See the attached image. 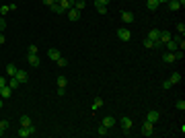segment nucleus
Here are the masks:
<instances>
[{
  "label": "nucleus",
  "mask_w": 185,
  "mask_h": 138,
  "mask_svg": "<svg viewBox=\"0 0 185 138\" xmlns=\"http://www.w3.org/2000/svg\"><path fill=\"white\" fill-rule=\"evenodd\" d=\"M17 80H19V83H27V79H29V72H27V70H17Z\"/></svg>",
  "instance_id": "nucleus-6"
},
{
  "label": "nucleus",
  "mask_w": 185,
  "mask_h": 138,
  "mask_svg": "<svg viewBox=\"0 0 185 138\" xmlns=\"http://www.w3.org/2000/svg\"><path fill=\"white\" fill-rule=\"evenodd\" d=\"M103 126H105V128H113V126H115V118H113V115H107V118L103 120Z\"/></svg>",
  "instance_id": "nucleus-12"
},
{
  "label": "nucleus",
  "mask_w": 185,
  "mask_h": 138,
  "mask_svg": "<svg viewBox=\"0 0 185 138\" xmlns=\"http://www.w3.org/2000/svg\"><path fill=\"white\" fill-rule=\"evenodd\" d=\"M158 39H161L162 43H167V41L171 39V33H169V31H161V37H158Z\"/></svg>",
  "instance_id": "nucleus-25"
},
{
  "label": "nucleus",
  "mask_w": 185,
  "mask_h": 138,
  "mask_svg": "<svg viewBox=\"0 0 185 138\" xmlns=\"http://www.w3.org/2000/svg\"><path fill=\"white\" fill-rule=\"evenodd\" d=\"M144 48H148V49H150V48H154V41L146 37V39H144Z\"/></svg>",
  "instance_id": "nucleus-33"
},
{
  "label": "nucleus",
  "mask_w": 185,
  "mask_h": 138,
  "mask_svg": "<svg viewBox=\"0 0 185 138\" xmlns=\"http://www.w3.org/2000/svg\"><path fill=\"white\" fill-rule=\"evenodd\" d=\"M173 56H175V60H183V49H179V48H177L175 52H173Z\"/></svg>",
  "instance_id": "nucleus-30"
},
{
  "label": "nucleus",
  "mask_w": 185,
  "mask_h": 138,
  "mask_svg": "<svg viewBox=\"0 0 185 138\" xmlns=\"http://www.w3.org/2000/svg\"><path fill=\"white\" fill-rule=\"evenodd\" d=\"M167 2H169V0H158V4H167Z\"/></svg>",
  "instance_id": "nucleus-44"
},
{
  "label": "nucleus",
  "mask_w": 185,
  "mask_h": 138,
  "mask_svg": "<svg viewBox=\"0 0 185 138\" xmlns=\"http://www.w3.org/2000/svg\"><path fill=\"white\" fill-rule=\"evenodd\" d=\"M48 56H49V60L58 62V58H60L62 54H60V49H54V48H52V49H48Z\"/></svg>",
  "instance_id": "nucleus-9"
},
{
  "label": "nucleus",
  "mask_w": 185,
  "mask_h": 138,
  "mask_svg": "<svg viewBox=\"0 0 185 138\" xmlns=\"http://www.w3.org/2000/svg\"><path fill=\"white\" fill-rule=\"evenodd\" d=\"M33 132H35V126H33V124H31V126H21V128L17 130L19 138H27V136H31Z\"/></svg>",
  "instance_id": "nucleus-1"
},
{
  "label": "nucleus",
  "mask_w": 185,
  "mask_h": 138,
  "mask_svg": "<svg viewBox=\"0 0 185 138\" xmlns=\"http://www.w3.org/2000/svg\"><path fill=\"white\" fill-rule=\"evenodd\" d=\"M17 70H19V68H17L15 64H6V74H8V76H15Z\"/></svg>",
  "instance_id": "nucleus-18"
},
{
  "label": "nucleus",
  "mask_w": 185,
  "mask_h": 138,
  "mask_svg": "<svg viewBox=\"0 0 185 138\" xmlns=\"http://www.w3.org/2000/svg\"><path fill=\"white\" fill-rule=\"evenodd\" d=\"M8 128H10V124L6 122V120H2V122H0V136H2V134H4Z\"/></svg>",
  "instance_id": "nucleus-23"
},
{
  "label": "nucleus",
  "mask_w": 185,
  "mask_h": 138,
  "mask_svg": "<svg viewBox=\"0 0 185 138\" xmlns=\"http://www.w3.org/2000/svg\"><path fill=\"white\" fill-rule=\"evenodd\" d=\"M177 31L183 35V33H185V25H183V23H179V25H177Z\"/></svg>",
  "instance_id": "nucleus-37"
},
{
  "label": "nucleus",
  "mask_w": 185,
  "mask_h": 138,
  "mask_svg": "<svg viewBox=\"0 0 185 138\" xmlns=\"http://www.w3.org/2000/svg\"><path fill=\"white\" fill-rule=\"evenodd\" d=\"M146 6L148 10H156L158 8V0H146Z\"/></svg>",
  "instance_id": "nucleus-22"
},
{
  "label": "nucleus",
  "mask_w": 185,
  "mask_h": 138,
  "mask_svg": "<svg viewBox=\"0 0 185 138\" xmlns=\"http://www.w3.org/2000/svg\"><path fill=\"white\" fill-rule=\"evenodd\" d=\"M171 87H173V84H171V83H169V80H165V83H162V89H165V91H169V89H171Z\"/></svg>",
  "instance_id": "nucleus-38"
},
{
  "label": "nucleus",
  "mask_w": 185,
  "mask_h": 138,
  "mask_svg": "<svg viewBox=\"0 0 185 138\" xmlns=\"http://www.w3.org/2000/svg\"><path fill=\"white\" fill-rule=\"evenodd\" d=\"M66 64H68V60L60 56V58H58V66H66Z\"/></svg>",
  "instance_id": "nucleus-35"
},
{
  "label": "nucleus",
  "mask_w": 185,
  "mask_h": 138,
  "mask_svg": "<svg viewBox=\"0 0 185 138\" xmlns=\"http://www.w3.org/2000/svg\"><path fill=\"white\" fill-rule=\"evenodd\" d=\"M84 6H87V2H84V0H74V6H72V8H76V10H82Z\"/></svg>",
  "instance_id": "nucleus-24"
},
{
  "label": "nucleus",
  "mask_w": 185,
  "mask_h": 138,
  "mask_svg": "<svg viewBox=\"0 0 185 138\" xmlns=\"http://www.w3.org/2000/svg\"><path fill=\"white\" fill-rule=\"evenodd\" d=\"M41 2H43L45 6H52V4H54V0H41Z\"/></svg>",
  "instance_id": "nucleus-42"
},
{
  "label": "nucleus",
  "mask_w": 185,
  "mask_h": 138,
  "mask_svg": "<svg viewBox=\"0 0 185 138\" xmlns=\"http://www.w3.org/2000/svg\"><path fill=\"white\" fill-rule=\"evenodd\" d=\"M60 6H62L64 10H68V8L74 6V0H60Z\"/></svg>",
  "instance_id": "nucleus-16"
},
{
  "label": "nucleus",
  "mask_w": 185,
  "mask_h": 138,
  "mask_svg": "<svg viewBox=\"0 0 185 138\" xmlns=\"http://www.w3.org/2000/svg\"><path fill=\"white\" fill-rule=\"evenodd\" d=\"M10 4H4V6H0V13H2V15H6V13H10Z\"/></svg>",
  "instance_id": "nucleus-32"
},
{
  "label": "nucleus",
  "mask_w": 185,
  "mask_h": 138,
  "mask_svg": "<svg viewBox=\"0 0 185 138\" xmlns=\"http://www.w3.org/2000/svg\"><path fill=\"white\" fill-rule=\"evenodd\" d=\"M56 83H58V87L66 89V83H68V80H66V76H58V80H56Z\"/></svg>",
  "instance_id": "nucleus-29"
},
{
  "label": "nucleus",
  "mask_w": 185,
  "mask_h": 138,
  "mask_svg": "<svg viewBox=\"0 0 185 138\" xmlns=\"http://www.w3.org/2000/svg\"><path fill=\"white\" fill-rule=\"evenodd\" d=\"M162 45L167 48V52H175V49H177V41H173V39H169L167 43H162Z\"/></svg>",
  "instance_id": "nucleus-15"
},
{
  "label": "nucleus",
  "mask_w": 185,
  "mask_h": 138,
  "mask_svg": "<svg viewBox=\"0 0 185 138\" xmlns=\"http://www.w3.org/2000/svg\"><path fill=\"white\" fill-rule=\"evenodd\" d=\"M4 29H6V21L2 19V17H0V33H2V31H4Z\"/></svg>",
  "instance_id": "nucleus-36"
},
{
  "label": "nucleus",
  "mask_w": 185,
  "mask_h": 138,
  "mask_svg": "<svg viewBox=\"0 0 185 138\" xmlns=\"http://www.w3.org/2000/svg\"><path fill=\"white\" fill-rule=\"evenodd\" d=\"M6 83H8V80H6L4 76H0V89H2V87H6Z\"/></svg>",
  "instance_id": "nucleus-39"
},
{
  "label": "nucleus",
  "mask_w": 185,
  "mask_h": 138,
  "mask_svg": "<svg viewBox=\"0 0 185 138\" xmlns=\"http://www.w3.org/2000/svg\"><path fill=\"white\" fill-rule=\"evenodd\" d=\"M49 8L54 10L56 15H64V13H66V10H64V8H62V6H60V2H54V4L49 6Z\"/></svg>",
  "instance_id": "nucleus-14"
},
{
  "label": "nucleus",
  "mask_w": 185,
  "mask_h": 138,
  "mask_svg": "<svg viewBox=\"0 0 185 138\" xmlns=\"http://www.w3.org/2000/svg\"><path fill=\"white\" fill-rule=\"evenodd\" d=\"M122 21L123 23H134V15H132L130 10H123L122 13Z\"/></svg>",
  "instance_id": "nucleus-11"
},
{
  "label": "nucleus",
  "mask_w": 185,
  "mask_h": 138,
  "mask_svg": "<svg viewBox=\"0 0 185 138\" xmlns=\"http://www.w3.org/2000/svg\"><path fill=\"white\" fill-rule=\"evenodd\" d=\"M158 37H161V31H158V29H152L150 33H148V39H152V41H156Z\"/></svg>",
  "instance_id": "nucleus-19"
},
{
  "label": "nucleus",
  "mask_w": 185,
  "mask_h": 138,
  "mask_svg": "<svg viewBox=\"0 0 185 138\" xmlns=\"http://www.w3.org/2000/svg\"><path fill=\"white\" fill-rule=\"evenodd\" d=\"M177 2H179V4H181V6H183V4H185V0H177Z\"/></svg>",
  "instance_id": "nucleus-45"
},
{
  "label": "nucleus",
  "mask_w": 185,
  "mask_h": 138,
  "mask_svg": "<svg viewBox=\"0 0 185 138\" xmlns=\"http://www.w3.org/2000/svg\"><path fill=\"white\" fill-rule=\"evenodd\" d=\"M66 13H68V19L70 21H78V19H80V10H76V8H68Z\"/></svg>",
  "instance_id": "nucleus-7"
},
{
  "label": "nucleus",
  "mask_w": 185,
  "mask_h": 138,
  "mask_svg": "<svg viewBox=\"0 0 185 138\" xmlns=\"http://www.w3.org/2000/svg\"><path fill=\"white\" fill-rule=\"evenodd\" d=\"M162 60H165V64H173V62H175V56H173V52H165Z\"/></svg>",
  "instance_id": "nucleus-13"
},
{
  "label": "nucleus",
  "mask_w": 185,
  "mask_h": 138,
  "mask_svg": "<svg viewBox=\"0 0 185 138\" xmlns=\"http://www.w3.org/2000/svg\"><path fill=\"white\" fill-rule=\"evenodd\" d=\"M54 2H60V0H54Z\"/></svg>",
  "instance_id": "nucleus-47"
},
{
  "label": "nucleus",
  "mask_w": 185,
  "mask_h": 138,
  "mask_svg": "<svg viewBox=\"0 0 185 138\" xmlns=\"http://www.w3.org/2000/svg\"><path fill=\"white\" fill-rule=\"evenodd\" d=\"M119 126H122V130H123V134H130V130H132V126H134V122H132L128 115H123L122 120H119Z\"/></svg>",
  "instance_id": "nucleus-2"
},
{
  "label": "nucleus",
  "mask_w": 185,
  "mask_h": 138,
  "mask_svg": "<svg viewBox=\"0 0 185 138\" xmlns=\"http://www.w3.org/2000/svg\"><path fill=\"white\" fill-rule=\"evenodd\" d=\"M27 62H29V66H33V68H35V66H39V56L37 54H29V56H27Z\"/></svg>",
  "instance_id": "nucleus-8"
},
{
  "label": "nucleus",
  "mask_w": 185,
  "mask_h": 138,
  "mask_svg": "<svg viewBox=\"0 0 185 138\" xmlns=\"http://www.w3.org/2000/svg\"><path fill=\"white\" fill-rule=\"evenodd\" d=\"M10 95H12V89H10L8 84H6V87H2V89H0V97H2V99H8Z\"/></svg>",
  "instance_id": "nucleus-10"
},
{
  "label": "nucleus",
  "mask_w": 185,
  "mask_h": 138,
  "mask_svg": "<svg viewBox=\"0 0 185 138\" xmlns=\"http://www.w3.org/2000/svg\"><path fill=\"white\" fill-rule=\"evenodd\" d=\"M101 105H103V99H99V97H97L95 101H92V111H97V109L101 107Z\"/></svg>",
  "instance_id": "nucleus-28"
},
{
  "label": "nucleus",
  "mask_w": 185,
  "mask_h": 138,
  "mask_svg": "<svg viewBox=\"0 0 185 138\" xmlns=\"http://www.w3.org/2000/svg\"><path fill=\"white\" fill-rule=\"evenodd\" d=\"M179 80H181V72H173V74H171V79H169V83L171 84H177Z\"/></svg>",
  "instance_id": "nucleus-17"
},
{
  "label": "nucleus",
  "mask_w": 185,
  "mask_h": 138,
  "mask_svg": "<svg viewBox=\"0 0 185 138\" xmlns=\"http://www.w3.org/2000/svg\"><path fill=\"white\" fill-rule=\"evenodd\" d=\"M158 120H161V114H158L156 109H150V111H148V115H146V122H150V124H156Z\"/></svg>",
  "instance_id": "nucleus-4"
},
{
  "label": "nucleus",
  "mask_w": 185,
  "mask_h": 138,
  "mask_svg": "<svg viewBox=\"0 0 185 138\" xmlns=\"http://www.w3.org/2000/svg\"><path fill=\"white\" fill-rule=\"evenodd\" d=\"M0 109H2V99H0Z\"/></svg>",
  "instance_id": "nucleus-46"
},
{
  "label": "nucleus",
  "mask_w": 185,
  "mask_h": 138,
  "mask_svg": "<svg viewBox=\"0 0 185 138\" xmlns=\"http://www.w3.org/2000/svg\"><path fill=\"white\" fill-rule=\"evenodd\" d=\"M4 41H6V37H4V35H2V33H0V45L4 43Z\"/></svg>",
  "instance_id": "nucleus-43"
},
{
  "label": "nucleus",
  "mask_w": 185,
  "mask_h": 138,
  "mask_svg": "<svg viewBox=\"0 0 185 138\" xmlns=\"http://www.w3.org/2000/svg\"><path fill=\"white\" fill-rule=\"evenodd\" d=\"M152 134H154V124L144 122L142 124V136H152Z\"/></svg>",
  "instance_id": "nucleus-3"
},
{
  "label": "nucleus",
  "mask_w": 185,
  "mask_h": 138,
  "mask_svg": "<svg viewBox=\"0 0 185 138\" xmlns=\"http://www.w3.org/2000/svg\"><path fill=\"white\" fill-rule=\"evenodd\" d=\"M167 6H169L171 10H179V8H181V4L177 2V0H169V2H167Z\"/></svg>",
  "instance_id": "nucleus-21"
},
{
  "label": "nucleus",
  "mask_w": 185,
  "mask_h": 138,
  "mask_svg": "<svg viewBox=\"0 0 185 138\" xmlns=\"http://www.w3.org/2000/svg\"><path fill=\"white\" fill-rule=\"evenodd\" d=\"M6 84H8V87H10V89H12V91H15L17 89V87H19V80H17V76H10V80H8V83H6Z\"/></svg>",
  "instance_id": "nucleus-20"
},
{
  "label": "nucleus",
  "mask_w": 185,
  "mask_h": 138,
  "mask_svg": "<svg viewBox=\"0 0 185 138\" xmlns=\"http://www.w3.org/2000/svg\"><path fill=\"white\" fill-rule=\"evenodd\" d=\"M95 8L99 10V15H105V13H107V6H105V4H99V2H95Z\"/></svg>",
  "instance_id": "nucleus-26"
},
{
  "label": "nucleus",
  "mask_w": 185,
  "mask_h": 138,
  "mask_svg": "<svg viewBox=\"0 0 185 138\" xmlns=\"http://www.w3.org/2000/svg\"><path fill=\"white\" fill-rule=\"evenodd\" d=\"M95 2H99V4H105V6H107L109 2H111V0H95Z\"/></svg>",
  "instance_id": "nucleus-41"
},
{
  "label": "nucleus",
  "mask_w": 185,
  "mask_h": 138,
  "mask_svg": "<svg viewBox=\"0 0 185 138\" xmlns=\"http://www.w3.org/2000/svg\"><path fill=\"white\" fill-rule=\"evenodd\" d=\"M117 37H119L122 41H128V39L132 37V33H130V29H126V27H122V29L117 31Z\"/></svg>",
  "instance_id": "nucleus-5"
},
{
  "label": "nucleus",
  "mask_w": 185,
  "mask_h": 138,
  "mask_svg": "<svg viewBox=\"0 0 185 138\" xmlns=\"http://www.w3.org/2000/svg\"><path fill=\"white\" fill-rule=\"evenodd\" d=\"M177 109H181V111H183V109H185V101H183V99H179V101H177Z\"/></svg>",
  "instance_id": "nucleus-34"
},
{
  "label": "nucleus",
  "mask_w": 185,
  "mask_h": 138,
  "mask_svg": "<svg viewBox=\"0 0 185 138\" xmlns=\"http://www.w3.org/2000/svg\"><path fill=\"white\" fill-rule=\"evenodd\" d=\"M31 124L33 122H31L29 115H21V126H31Z\"/></svg>",
  "instance_id": "nucleus-27"
},
{
  "label": "nucleus",
  "mask_w": 185,
  "mask_h": 138,
  "mask_svg": "<svg viewBox=\"0 0 185 138\" xmlns=\"http://www.w3.org/2000/svg\"><path fill=\"white\" fill-rule=\"evenodd\" d=\"M97 132H99V136H105V134H109V128H105V126H103V124H101V126H99V130H97Z\"/></svg>",
  "instance_id": "nucleus-31"
},
{
  "label": "nucleus",
  "mask_w": 185,
  "mask_h": 138,
  "mask_svg": "<svg viewBox=\"0 0 185 138\" xmlns=\"http://www.w3.org/2000/svg\"><path fill=\"white\" fill-rule=\"evenodd\" d=\"M37 52H39L37 45H31V48H29V54H37Z\"/></svg>",
  "instance_id": "nucleus-40"
},
{
  "label": "nucleus",
  "mask_w": 185,
  "mask_h": 138,
  "mask_svg": "<svg viewBox=\"0 0 185 138\" xmlns=\"http://www.w3.org/2000/svg\"><path fill=\"white\" fill-rule=\"evenodd\" d=\"M0 17H2V13H0Z\"/></svg>",
  "instance_id": "nucleus-48"
}]
</instances>
